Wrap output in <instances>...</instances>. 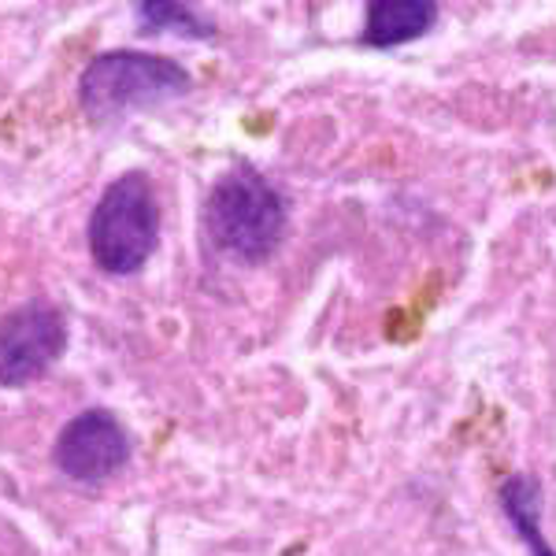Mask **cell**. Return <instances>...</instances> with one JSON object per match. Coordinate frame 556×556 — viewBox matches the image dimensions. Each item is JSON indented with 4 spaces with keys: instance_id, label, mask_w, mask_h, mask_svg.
<instances>
[{
    "instance_id": "obj_8",
    "label": "cell",
    "mask_w": 556,
    "mask_h": 556,
    "mask_svg": "<svg viewBox=\"0 0 556 556\" xmlns=\"http://www.w3.org/2000/svg\"><path fill=\"white\" fill-rule=\"evenodd\" d=\"M138 15L146 20V30H175L182 38H208L212 26L193 15L186 4H138Z\"/></svg>"
},
{
    "instance_id": "obj_1",
    "label": "cell",
    "mask_w": 556,
    "mask_h": 556,
    "mask_svg": "<svg viewBox=\"0 0 556 556\" xmlns=\"http://www.w3.org/2000/svg\"><path fill=\"white\" fill-rule=\"evenodd\" d=\"M160 238L156 193L149 178L130 172L115 178L89 219V253L108 275H134L152 256Z\"/></svg>"
},
{
    "instance_id": "obj_2",
    "label": "cell",
    "mask_w": 556,
    "mask_h": 556,
    "mask_svg": "<svg viewBox=\"0 0 556 556\" xmlns=\"http://www.w3.org/2000/svg\"><path fill=\"white\" fill-rule=\"evenodd\" d=\"M208 235L223 253L238 260H264L275 253L286 230V204L264 175L230 172L208 197Z\"/></svg>"
},
{
    "instance_id": "obj_5",
    "label": "cell",
    "mask_w": 556,
    "mask_h": 556,
    "mask_svg": "<svg viewBox=\"0 0 556 556\" xmlns=\"http://www.w3.org/2000/svg\"><path fill=\"white\" fill-rule=\"evenodd\" d=\"M130 460V438L104 408L75 416L56 438V468L75 482H101Z\"/></svg>"
},
{
    "instance_id": "obj_7",
    "label": "cell",
    "mask_w": 556,
    "mask_h": 556,
    "mask_svg": "<svg viewBox=\"0 0 556 556\" xmlns=\"http://www.w3.org/2000/svg\"><path fill=\"white\" fill-rule=\"evenodd\" d=\"M501 505H505L513 527L519 531V538L531 545L534 556H556L553 545L542 538V527H538V513H542V505H538V486L531 479H523V475L505 479V486H501Z\"/></svg>"
},
{
    "instance_id": "obj_6",
    "label": "cell",
    "mask_w": 556,
    "mask_h": 556,
    "mask_svg": "<svg viewBox=\"0 0 556 556\" xmlns=\"http://www.w3.org/2000/svg\"><path fill=\"white\" fill-rule=\"evenodd\" d=\"M434 20L438 4H430V0H375L367 8L364 41L371 49H393V45L424 38Z\"/></svg>"
},
{
    "instance_id": "obj_4",
    "label": "cell",
    "mask_w": 556,
    "mask_h": 556,
    "mask_svg": "<svg viewBox=\"0 0 556 556\" xmlns=\"http://www.w3.org/2000/svg\"><path fill=\"white\" fill-rule=\"evenodd\" d=\"M67 345V327L52 304L30 301L0 319V382L26 386L41 379Z\"/></svg>"
},
{
    "instance_id": "obj_3",
    "label": "cell",
    "mask_w": 556,
    "mask_h": 556,
    "mask_svg": "<svg viewBox=\"0 0 556 556\" xmlns=\"http://www.w3.org/2000/svg\"><path fill=\"white\" fill-rule=\"evenodd\" d=\"M190 89V71L149 52H104L83 75V108L89 119H119L134 108L175 101Z\"/></svg>"
}]
</instances>
